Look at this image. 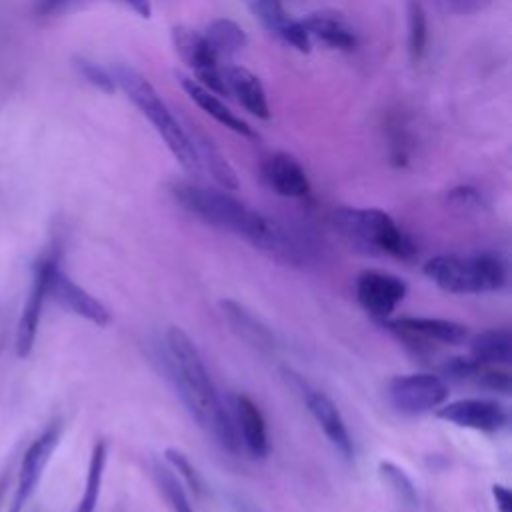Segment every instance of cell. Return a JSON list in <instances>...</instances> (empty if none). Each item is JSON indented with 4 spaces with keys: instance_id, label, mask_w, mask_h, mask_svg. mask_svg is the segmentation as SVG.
<instances>
[{
    "instance_id": "cell-1",
    "label": "cell",
    "mask_w": 512,
    "mask_h": 512,
    "mask_svg": "<svg viewBox=\"0 0 512 512\" xmlns=\"http://www.w3.org/2000/svg\"><path fill=\"white\" fill-rule=\"evenodd\" d=\"M168 372L198 426L228 454L240 452V440L206 364L192 338L178 326L166 332Z\"/></svg>"
},
{
    "instance_id": "cell-2",
    "label": "cell",
    "mask_w": 512,
    "mask_h": 512,
    "mask_svg": "<svg viewBox=\"0 0 512 512\" xmlns=\"http://www.w3.org/2000/svg\"><path fill=\"white\" fill-rule=\"evenodd\" d=\"M330 222L352 248L364 254H386L400 260H412L418 254L412 236L380 208L340 206L332 210Z\"/></svg>"
},
{
    "instance_id": "cell-3",
    "label": "cell",
    "mask_w": 512,
    "mask_h": 512,
    "mask_svg": "<svg viewBox=\"0 0 512 512\" xmlns=\"http://www.w3.org/2000/svg\"><path fill=\"white\" fill-rule=\"evenodd\" d=\"M110 72L116 82V88H120L126 94V98L140 110V114L148 118V122L160 134V138L164 140L172 156L180 162V166L188 172L200 170L188 130L178 122V118L160 98L156 88L128 64H114Z\"/></svg>"
},
{
    "instance_id": "cell-4",
    "label": "cell",
    "mask_w": 512,
    "mask_h": 512,
    "mask_svg": "<svg viewBox=\"0 0 512 512\" xmlns=\"http://www.w3.org/2000/svg\"><path fill=\"white\" fill-rule=\"evenodd\" d=\"M422 272L450 294H488L506 286V262L494 252L472 256L440 254L424 262Z\"/></svg>"
},
{
    "instance_id": "cell-5",
    "label": "cell",
    "mask_w": 512,
    "mask_h": 512,
    "mask_svg": "<svg viewBox=\"0 0 512 512\" xmlns=\"http://www.w3.org/2000/svg\"><path fill=\"white\" fill-rule=\"evenodd\" d=\"M170 194L186 212L214 228L232 232L242 240L254 228L260 212L246 206L226 190L206 188L192 182L170 184Z\"/></svg>"
},
{
    "instance_id": "cell-6",
    "label": "cell",
    "mask_w": 512,
    "mask_h": 512,
    "mask_svg": "<svg viewBox=\"0 0 512 512\" xmlns=\"http://www.w3.org/2000/svg\"><path fill=\"white\" fill-rule=\"evenodd\" d=\"M448 382L432 372L400 374L388 380L386 396L392 408L406 416H418L440 408L448 400Z\"/></svg>"
},
{
    "instance_id": "cell-7",
    "label": "cell",
    "mask_w": 512,
    "mask_h": 512,
    "mask_svg": "<svg viewBox=\"0 0 512 512\" xmlns=\"http://www.w3.org/2000/svg\"><path fill=\"white\" fill-rule=\"evenodd\" d=\"M282 374H284L286 384L302 398V402L306 404L314 422L324 432L328 442L336 448V452L342 458L352 460L354 458V442H352L348 426H346L338 406L332 402V398L328 394H324L322 390L312 388L300 374H296L290 368H284Z\"/></svg>"
},
{
    "instance_id": "cell-8",
    "label": "cell",
    "mask_w": 512,
    "mask_h": 512,
    "mask_svg": "<svg viewBox=\"0 0 512 512\" xmlns=\"http://www.w3.org/2000/svg\"><path fill=\"white\" fill-rule=\"evenodd\" d=\"M354 292L364 312L376 322H384L402 304L408 294V286L396 274L368 268L356 276Z\"/></svg>"
},
{
    "instance_id": "cell-9",
    "label": "cell",
    "mask_w": 512,
    "mask_h": 512,
    "mask_svg": "<svg viewBox=\"0 0 512 512\" xmlns=\"http://www.w3.org/2000/svg\"><path fill=\"white\" fill-rule=\"evenodd\" d=\"M48 298L58 302L68 312L92 322L94 326H108L110 312L108 308L92 296L88 290L78 286L62 268H60V250L52 256L48 264V278H46Z\"/></svg>"
},
{
    "instance_id": "cell-10",
    "label": "cell",
    "mask_w": 512,
    "mask_h": 512,
    "mask_svg": "<svg viewBox=\"0 0 512 512\" xmlns=\"http://www.w3.org/2000/svg\"><path fill=\"white\" fill-rule=\"evenodd\" d=\"M172 44L178 56L184 60V64L192 68L196 82L200 86L220 96L228 94L222 78L220 60L210 50L202 32L188 26H176L172 28Z\"/></svg>"
},
{
    "instance_id": "cell-11",
    "label": "cell",
    "mask_w": 512,
    "mask_h": 512,
    "mask_svg": "<svg viewBox=\"0 0 512 512\" xmlns=\"http://www.w3.org/2000/svg\"><path fill=\"white\" fill-rule=\"evenodd\" d=\"M62 436V420H52L44 432L28 446V450L22 456L20 470H18V482H16V492L10 502L8 512H22L26 502L32 498L34 490L40 484V478L44 474L46 464L50 462L52 452L56 450L58 442Z\"/></svg>"
},
{
    "instance_id": "cell-12",
    "label": "cell",
    "mask_w": 512,
    "mask_h": 512,
    "mask_svg": "<svg viewBox=\"0 0 512 512\" xmlns=\"http://www.w3.org/2000/svg\"><path fill=\"white\" fill-rule=\"evenodd\" d=\"M392 334L404 342L416 346L428 344H450L458 346L468 340V328L456 320L448 318H428V316H402L394 320L380 322Z\"/></svg>"
},
{
    "instance_id": "cell-13",
    "label": "cell",
    "mask_w": 512,
    "mask_h": 512,
    "mask_svg": "<svg viewBox=\"0 0 512 512\" xmlns=\"http://www.w3.org/2000/svg\"><path fill=\"white\" fill-rule=\"evenodd\" d=\"M436 416L460 428L478 432H500L508 424L506 408L494 398H460L436 408Z\"/></svg>"
},
{
    "instance_id": "cell-14",
    "label": "cell",
    "mask_w": 512,
    "mask_h": 512,
    "mask_svg": "<svg viewBox=\"0 0 512 512\" xmlns=\"http://www.w3.org/2000/svg\"><path fill=\"white\" fill-rule=\"evenodd\" d=\"M56 252H58V246H52L50 250H46L34 262L30 292H28V298L24 302V308H22V314H20V320H18V328H16V354L20 358H26L34 348L42 308H44V302L48 298V290H46L48 264H50V260Z\"/></svg>"
},
{
    "instance_id": "cell-15",
    "label": "cell",
    "mask_w": 512,
    "mask_h": 512,
    "mask_svg": "<svg viewBox=\"0 0 512 512\" xmlns=\"http://www.w3.org/2000/svg\"><path fill=\"white\" fill-rule=\"evenodd\" d=\"M230 408L240 444L252 458L264 460L270 454V438L260 406L246 394H234Z\"/></svg>"
},
{
    "instance_id": "cell-16",
    "label": "cell",
    "mask_w": 512,
    "mask_h": 512,
    "mask_svg": "<svg viewBox=\"0 0 512 512\" xmlns=\"http://www.w3.org/2000/svg\"><path fill=\"white\" fill-rule=\"evenodd\" d=\"M252 14L262 22V26L272 32L282 42L290 44L298 52H310L312 40L306 34L300 20H294L282 0H246Z\"/></svg>"
},
{
    "instance_id": "cell-17",
    "label": "cell",
    "mask_w": 512,
    "mask_h": 512,
    "mask_svg": "<svg viewBox=\"0 0 512 512\" xmlns=\"http://www.w3.org/2000/svg\"><path fill=\"white\" fill-rule=\"evenodd\" d=\"M264 182L284 198H304L310 192V180L300 162L286 154L276 152L266 158L262 166Z\"/></svg>"
},
{
    "instance_id": "cell-18",
    "label": "cell",
    "mask_w": 512,
    "mask_h": 512,
    "mask_svg": "<svg viewBox=\"0 0 512 512\" xmlns=\"http://www.w3.org/2000/svg\"><path fill=\"white\" fill-rule=\"evenodd\" d=\"M302 26L310 40H318L328 48L336 50H354L358 44L356 32L348 24L342 12L336 10H316L304 16Z\"/></svg>"
},
{
    "instance_id": "cell-19",
    "label": "cell",
    "mask_w": 512,
    "mask_h": 512,
    "mask_svg": "<svg viewBox=\"0 0 512 512\" xmlns=\"http://www.w3.org/2000/svg\"><path fill=\"white\" fill-rule=\"evenodd\" d=\"M222 314L226 318V322L230 324V328L244 340L248 342L252 348L272 354L276 350V338L272 334V330L254 314L250 312L244 304L236 302V300H222L220 302Z\"/></svg>"
},
{
    "instance_id": "cell-20",
    "label": "cell",
    "mask_w": 512,
    "mask_h": 512,
    "mask_svg": "<svg viewBox=\"0 0 512 512\" xmlns=\"http://www.w3.org/2000/svg\"><path fill=\"white\" fill-rule=\"evenodd\" d=\"M222 78H224L228 94H234L246 112H250L252 116L262 118V120H266L270 116L266 92L256 74H252L244 66L230 64V66L222 68Z\"/></svg>"
},
{
    "instance_id": "cell-21",
    "label": "cell",
    "mask_w": 512,
    "mask_h": 512,
    "mask_svg": "<svg viewBox=\"0 0 512 512\" xmlns=\"http://www.w3.org/2000/svg\"><path fill=\"white\" fill-rule=\"evenodd\" d=\"M178 82L182 86V90L188 94V98L200 108L204 110L210 118H214L218 124H222L224 128L244 136V138H256V132L250 128V124H246L242 118H238L234 112H230V108L224 106V102L210 90H206L204 86H200L196 80L178 74Z\"/></svg>"
},
{
    "instance_id": "cell-22",
    "label": "cell",
    "mask_w": 512,
    "mask_h": 512,
    "mask_svg": "<svg viewBox=\"0 0 512 512\" xmlns=\"http://www.w3.org/2000/svg\"><path fill=\"white\" fill-rule=\"evenodd\" d=\"M470 358L484 366H506L512 360V334L506 328H490L468 340Z\"/></svg>"
},
{
    "instance_id": "cell-23",
    "label": "cell",
    "mask_w": 512,
    "mask_h": 512,
    "mask_svg": "<svg viewBox=\"0 0 512 512\" xmlns=\"http://www.w3.org/2000/svg\"><path fill=\"white\" fill-rule=\"evenodd\" d=\"M190 140L196 150L198 168H204L222 186V190H238V176L222 152L202 134H190Z\"/></svg>"
},
{
    "instance_id": "cell-24",
    "label": "cell",
    "mask_w": 512,
    "mask_h": 512,
    "mask_svg": "<svg viewBox=\"0 0 512 512\" xmlns=\"http://www.w3.org/2000/svg\"><path fill=\"white\" fill-rule=\"evenodd\" d=\"M202 34L218 60L234 56L248 44V36L244 32V28L228 18L212 20Z\"/></svg>"
},
{
    "instance_id": "cell-25",
    "label": "cell",
    "mask_w": 512,
    "mask_h": 512,
    "mask_svg": "<svg viewBox=\"0 0 512 512\" xmlns=\"http://www.w3.org/2000/svg\"><path fill=\"white\" fill-rule=\"evenodd\" d=\"M378 474L382 478V482L388 486L392 498L396 500V504L400 506L402 512H416L420 498H418V490L416 484L412 482V478L406 474L404 468H400L398 464L390 462V460H382L378 464Z\"/></svg>"
},
{
    "instance_id": "cell-26",
    "label": "cell",
    "mask_w": 512,
    "mask_h": 512,
    "mask_svg": "<svg viewBox=\"0 0 512 512\" xmlns=\"http://www.w3.org/2000/svg\"><path fill=\"white\" fill-rule=\"evenodd\" d=\"M106 458H108V444H106V440L100 438L92 446V454H90V462H88V470H86L84 492L76 506V512H96L102 478H104V468H106Z\"/></svg>"
},
{
    "instance_id": "cell-27",
    "label": "cell",
    "mask_w": 512,
    "mask_h": 512,
    "mask_svg": "<svg viewBox=\"0 0 512 512\" xmlns=\"http://www.w3.org/2000/svg\"><path fill=\"white\" fill-rule=\"evenodd\" d=\"M152 472L156 478V484L160 488V492L164 494V498L168 500L172 512H196L194 506L190 504L188 494L184 492L178 476H174V472L170 470V466L154 462L152 464Z\"/></svg>"
},
{
    "instance_id": "cell-28",
    "label": "cell",
    "mask_w": 512,
    "mask_h": 512,
    "mask_svg": "<svg viewBox=\"0 0 512 512\" xmlns=\"http://www.w3.org/2000/svg\"><path fill=\"white\" fill-rule=\"evenodd\" d=\"M428 42V20L426 10L418 0L408 2V54L416 64L422 60Z\"/></svg>"
},
{
    "instance_id": "cell-29",
    "label": "cell",
    "mask_w": 512,
    "mask_h": 512,
    "mask_svg": "<svg viewBox=\"0 0 512 512\" xmlns=\"http://www.w3.org/2000/svg\"><path fill=\"white\" fill-rule=\"evenodd\" d=\"M164 458H166L170 470L176 472V474L184 480V484L192 490L194 496L204 498V496L208 494V486H206L202 474L196 470V466L188 460V456H186L182 450H178V448H168V450L164 452Z\"/></svg>"
},
{
    "instance_id": "cell-30",
    "label": "cell",
    "mask_w": 512,
    "mask_h": 512,
    "mask_svg": "<svg viewBox=\"0 0 512 512\" xmlns=\"http://www.w3.org/2000/svg\"><path fill=\"white\" fill-rule=\"evenodd\" d=\"M74 66L78 70V74L94 88H98L100 92H106V94H112L116 90V82L112 78V72L92 60H86V58H78L74 60Z\"/></svg>"
},
{
    "instance_id": "cell-31",
    "label": "cell",
    "mask_w": 512,
    "mask_h": 512,
    "mask_svg": "<svg viewBox=\"0 0 512 512\" xmlns=\"http://www.w3.org/2000/svg\"><path fill=\"white\" fill-rule=\"evenodd\" d=\"M472 382L480 388L492 390V392H502V394H510L512 388V380H510V372L502 370L500 366H484L480 364L478 372L474 374Z\"/></svg>"
},
{
    "instance_id": "cell-32",
    "label": "cell",
    "mask_w": 512,
    "mask_h": 512,
    "mask_svg": "<svg viewBox=\"0 0 512 512\" xmlns=\"http://www.w3.org/2000/svg\"><path fill=\"white\" fill-rule=\"evenodd\" d=\"M480 362H476L470 356H454L448 358L442 366H440V376L448 382V380H456V382H472L474 374L478 372Z\"/></svg>"
},
{
    "instance_id": "cell-33",
    "label": "cell",
    "mask_w": 512,
    "mask_h": 512,
    "mask_svg": "<svg viewBox=\"0 0 512 512\" xmlns=\"http://www.w3.org/2000/svg\"><path fill=\"white\" fill-rule=\"evenodd\" d=\"M448 204L460 212H476L484 206V198L474 186H456L446 196Z\"/></svg>"
},
{
    "instance_id": "cell-34",
    "label": "cell",
    "mask_w": 512,
    "mask_h": 512,
    "mask_svg": "<svg viewBox=\"0 0 512 512\" xmlns=\"http://www.w3.org/2000/svg\"><path fill=\"white\" fill-rule=\"evenodd\" d=\"M438 2L450 14L470 16V14H476V12H482L484 8H488L492 0H438Z\"/></svg>"
},
{
    "instance_id": "cell-35",
    "label": "cell",
    "mask_w": 512,
    "mask_h": 512,
    "mask_svg": "<svg viewBox=\"0 0 512 512\" xmlns=\"http://www.w3.org/2000/svg\"><path fill=\"white\" fill-rule=\"evenodd\" d=\"M66 4H68V0H34L32 12L38 18H48V16L58 14Z\"/></svg>"
},
{
    "instance_id": "cell-36",
    "label": "cell",
    "mask_w": 512,
    "mask_h": 512,
    "mask_svg": "<svg viewBox=\"0 0 512 512\" xmlns=\"http://www.w3.org/2000/svg\"><path fill=\"white\" fill-rule=\"evenodd\" d=\"M492 498L496 502L498 512H512V494L504 484L492 486Z\"/></svg>"
},
{
    "instance_id": "cell-37",
    "label": "cell",
    "mask_w": 512,
    "mask_h": 512,
    "mask_svg": "<svg viewBox=\"0 0 512 512\" xmlns=\"http://www.w3.org/2000/svg\"><path fill=\"white\" fill-rule=\"evenodd\" d=\"M124 2L130 10H134L140 18H150L152 14V6H150V0H120Z\"/></svg>"
},
{
    "instance_id": "cell-38",
    "label": "cell",
    "mask_w": 512,
    "mask_h": 512,
    "mask_svg": "<svg viewBox=\"0 0 512 512\" xmlns=\"http://www.w3.org/2000/svg\"><path fill=\"white\" fill-rule=\"evenodd\" d=\"M8 482H10V464H8L6 470L0 472V500H2L4 492H6V488H8Z\"/></svg>"
}]
</instances>
